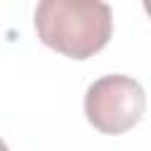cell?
I'll list each match as a JSON object with an SVG mask.
<instances>
[{
  "instance_id": "6da1fadb",
  "label": "cell",
  "mask_w": 151,
  "mask_h": 151,
  "mask_svg": "<svg viewBox=\"0 0 151 151\" xmlns=\"http://www.w3.org/2000/svg\"><path fill=\"white\" fill-rule=\"evenodd\" d=\"M33 26L42 45L68 57L87 59L106 47L113 33V12L99 0H42Z\"/></svg>"
},
{
  "instance_id": "3957f363",
  "label": "cell",
  "mask_w": 151,
  "mask_h": 151,
  "mask_svg": "<svg viewBox=\"0 0 151 151\" xmlns=\"http://www.w3.org/2000/svg\"><path fill=\"white\" fill-rule=\"evenodd\" d=\"M144 12H146V14L151 17V2H144Z\"/></svg>"
},
{
  "instance_id": "7a4b0ae2",
  "label": "cell",
  "mask_w": 151,
  "mask_h": 151,
  "mask_svg": "<svg viewBox=\"0 0 151 151\" xmlns=\"http://www.w3.org/2000/svg\"><path fill=\"white\" fill-rule=\"evenodd\" d=\"M83 109L87 123L97 132L123 134L142 120L146 111V94L139 80L123 73H109L90 83Z\"/></svg>"
}]
</instances>
